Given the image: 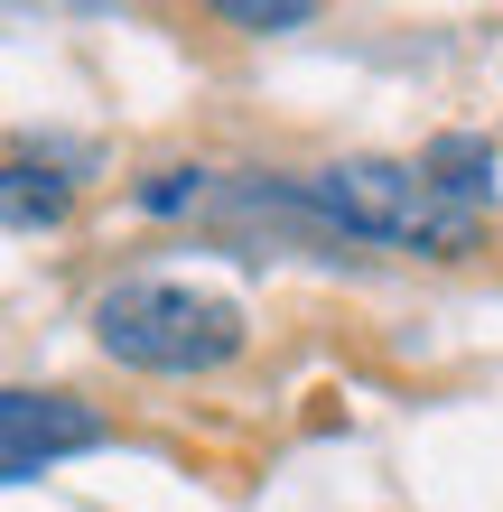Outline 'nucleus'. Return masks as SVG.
Listing matches in <instances>:
<instances>
[{"label":"nucleus","instance_id":"nucleus-1","mask_svg":"<svg viewBox=\"0 0 503 512\" xmlns=\"http://www.w3.org/2000/svg\"><path fill=\"white\" fill-rule=\"evenodd\" d=\"M299 196H308L317 233H345V243H392V252L457 261V252H476V233H485V215L457 205L420 159H336V168L299 177Z\"/></svg>","mask_w":503,"mask_h":512},{"label":"nucleus","instance_id":"nucleus-2","mask_svg":"<svg viewBox=\"0 0 503 512\" xmlns=\"http://www.w3.org/2000/svg\"><path fill=\"white\" fill-rule=\"evenodd\" d=\"M243 336V308L196 280H112L94 298V345L131 373H224Z\"/></svg>","mask_w":503,"mask_h":512},{"label":"nucleus","instance_id":"nucleus-3","mask_svg":"<svg viewBox=\"0 0 503 512\" xmlns=\"http://www.w3.org/2000/svg\"><path fill=\"white\" fill-rule=\"evenodd\" d=\"M103 410L75 401V391H0V485H28V475L103 447Z\"/></svg>","mask_w":503,"mask_h":512},{"label":"nucleus","instance_id":"nucleus-4","mask_svg":"<svg viewBox=\"0 0 503 512\" xmlns=\"http://www.w3.org/2000/svg\"><path fill=\"white\" fill-rule=\"evenodd\" d=\"M66 205H75V177H56L47 159H0V224L47 233L66 224Z\"/></svg>","mask_w":503,"mask_h":512},{"label":"nucleus","instance_id":"nucleus-5","mask_svg":"<svg viewBox=\"0 0 503 512\" xmlns=\"http://www.w3.org/2000/svg\"><path fill=\"white\" fill-rule=\"evenodd\" d=\"M215 19H233V28H308L317 10H308V0H271V10H261V0H224Z\"/></svg>","mask_w":503,"mask_h":512}]
</instances>
